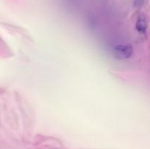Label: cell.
Here are the masks:
<instances>
[{
	"instance_id": "1",
	"label": "cell",
	"mask_w": 150,
	"mask_h": 149,
	"mask_svg": "<svg viewBox=\"0 0 150 149\" xmlns=\"http://www.w3.org/2000/svg\"><path fill=\"white\" fill-rule=\"evenodd\" d=\"M133 52V47L130 45H119L114 48V56L116 58L124 60L129 58Z\"/></svg>"
},
{
	"instance_id": "2",
	"label": "cell",
	"mask_w": 150,
	"mask_h": 149,
	"mask_svg": "<svg viewBox=\"0 0 150 149\" xmlns=\"http://www.w3.org/2000/svg\"><path fill=\"white\" fill-rule=\"evenodd\" d=\"M136 29L141 33H144L146 29V20L144 18H140L136 23Z\"/></svg>"
}]
</instances>
